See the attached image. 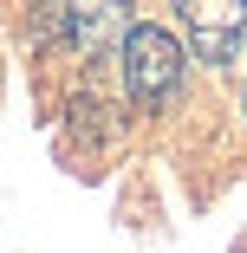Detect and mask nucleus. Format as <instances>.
<instances>
[{
    "label": "nucleus",
    "mask_w": 247,
    "mask_h": 253,
    "mask_svg": "<svg viewBox=\"0 0 247 253\" xmlns=\"http://www.w3.org/2000/svg\"><path fill=\"white\" fill-rule=\"evenodd\" d=\"M59 33L78 45L85 59H98V52H111V45H124L130 39V0H59Z\"/></svg>",
    "instance_id": "7ed1b4c3"
},
{
    "label": "nucleus",
    "mask_w": 247,
    "mask_h": 253,
    "mask_svg": "<svg viewBox=\"0 0 247 253\" xmlns=\"http://www.w3.org/2000/svg\"><path fill=\"white\" fill-rule=\"evenodd\" d=\"M176 20L202 65H228L247 39V0H176Z\"/></svg>",
    "instance_id": "f03ea898"
},
{
    "label": "nucleus",
    "mask_w": 247,
    "mask_h": 253,
    "mask_svg": "<svg viewBox=\"0 0 247 253\" xmlns=\"http://www.w3.org/2000/svg\"><path fill=\"white\" fill-rule=\"evenodd\" d=\"M117 65H124V91L137 97L143 111H156L182 84V45L169 39V26H143L137 20L130 39H124V52H117Z\"/></svg>",
    "instance_id": "f257e3e1"
}]
</instances>
